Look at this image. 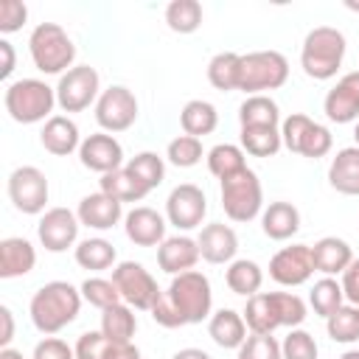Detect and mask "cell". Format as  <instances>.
<instances>
[{"label": "cell", "instance_id": "6da1fadb", "mask_svg": "<svg viewBox=\"0 0 359 359\" xmlns=\"http://www.w3.org/2000/svg\"><path fill=\"white\" fill-rule=\"evenodd\" d=\"M81 309V289L70 286L67 280H50L39 286L31 297V323L42 334H56L79 317Z\"/></svg>", "mask_w": 359, "mask_h": 359}, {"label": "cell", "instance_id": "7a4b0ae2", "mask_svg": "<svg viewBox=\"0 0 359 359\" xmlns=\"http://www.w3.org/2000/svg\"><path fill=\"white\" fill-rule=\"evenodd\" d=\"M345 56V36L331 25H317L306 34L300 50V67L309 79L325 81L334 79Z\"/></svg>", "mask_w": 359, "mask_h": 359}, {"label": "cell", "instance_id": "3957f363", "mask_svg": "<svg viewBox=\"0 0 359 359\" xmlns=\"http://www.w3.org/2000/svg\"><path fill=\"white\" fill-rule=\"evenodd\" d=\"M28 50H31V62L36 70L42 73H62L70 70L73 59H76V45L67 36V31L56 22H39L31 36H28Z\"/></svg>", "mask_w": 359, "mask_h": 359}, {"label": "cell", "instance_id": "277c9868", "mask_svg": "<svg viewBox=\"0 0 359 359\" xmlns=\"http://www.w3.org/2000/svg\"><path fill=\"white\" fill-rule=\"evenodd\" d=\"M6 112L17 123H39L53 112L56 90L39 79H20L6 87Z\"/></svg>", "mask_w": 359, "mask_h": 359}, {"label": "cell", "instance_id": "5b68a950", "mask_svg": "<svg viewBox=\"0 0 359 359\" xmlns=\"http://www.w3.org/2000/svg\"><path fill=\"white\" fill-rule=\"evenodd\" d=\"M165 294L174 303V309L180 311V317L185 320V325L202 323L210 314V306H213L210 280L202 272H196V269L182 272V275H174V280L165 289Z\"/></svg>", "mask_w": 359, "mask_h": 359}, {"label": "cell", "instance_id": "8992f818", "mask_svg": "<svg viewBox=\"0 0 359 359\" xmlns=\"http://www.w3.org/2000/svg\"><path fill=\"white\" fill-rule=\"evenodd\" d=\"M289 79V62L278 50H255L241 56V79L238 90L250 95H261V90H278Z\"/></svg>", "mask_w": 359, "mask_h": 359}, {"label": "cell", "instance_id": "52a82bcc", "mask_svg": "<svg viewBox=\"0 0 359 359\" xmlns=\"http://www.w3.org/2000/svg\"><path fill=\"white\" fill-rule=\"evenodd\" d=\"M264 205V191L261 180L252 168H244L227 180H222V208L227 219L233 222H252L261 213Z\"/></svg>", "mask_w": 359, "mask_h": 359}, {"label": "cell", "instance_id": "ba28073f", "mask_svg": "<svg viewBox=\"0 0 359 359\" xmlns=\"http://www.w3.org/2000/svg\"><path fill=\"white\" fill-rule=\"evenodd\" d=\"M280 137H283V146L289 151L303 154V157H311V160L325 157L331 151V143H334L331 140V132L323 123H317L309 115H303V112H294V115H289L283 121Z\"/></svg>", "mask_w": 359, "mask_h": 359}, {"label": "cell", "instance_id": "9c48e42d", "mask_svg": "<svg viewBox=\"0 0 359 359\" xmlns=\"http://www.w3.org/2000/svg\"><path fill=\"white\" fill-rule=\"evenodd\" d=\"M112 283L118 286L121 300H126L129 306H135L140 311H151V306L163 294L157 289V280L151 278V272L137 261H121L112 269Z\"/></svg>", "mask_w": 359, "mask_h": 359}, {"label": "cell", "instance_id": "30bf717a", "mask_svg": "<svg viewBox=\"0 0 359 359\" xmlns=\"http://www.w3.org/2000/svg\"><path fill=\"white\" fill-rule=\"evenodd\" d=\"M98 101V73L90 65L70 67L56 84V104L65 112H81Z\"/></svg>", "mask_w": 359, "mask_h": 359}, {"label": "cell", "instance_id": "8fae6325", "mask_svg": "<svg viewBox=\"0 0 359 359\" xmlns=\"http://www.w3.org/2000/svg\"><path fill=\"white\" fill-rule=\"evenodd\" d=\"M8 199L20 213L36 216L48 205V180L36 165H20L8 177Z\"/></svg>", "mask_w": 359, "mask_h": 359}, {"label": "cell", "instance_id": "7c38bea8", "mask_svg": "<svg viewBox=\"0 0 359 359\" xmlns=\"http://www.w3.org/2000/svg\"><path fill=\"white\" fill-rule=\"evenodd\" d=\"M95 121L107 132H123L137 121V98L129 87H109L95 101Z\"/></svg>", "mask_w": 359, "mask_h": 359}, {"label": "cell", "instance_id": "4fadbf2b", "mask_svg": "<svg viewBox=\"0 0 359 359\" xmlns=\"http://www.w3.org/2000/svg\"><path fill=\"white\" fill-rule=\"evenodd\" d=\"M208 213V199L202 194V188L191 185V182H182L177 185L168 199H165V219L177 227V230H194L202 224Z\"/></svg>", "mask_w": 359, "mask_h": 359}, {"label": "cell", "instance_id": "5bb4252c", "mask_svg": "<svg viewBox=\"0 0 359 359\" xmlns=\"http://www.w3.org/2000/svg\"><path fill=\"white\" fill-rule=\"evenodd\" d=\"M311 272H314V261H311L309 244L283 247L269 261V278L280 286H300L311 278Z\"/></svg>", "mask_w": 359, "mask_h": 359}, {"label": "cell", "instance_id": "9a60e30c", "mask_svg": "<svg viewBox=\"0 0 359 359\" xmlns=\"http://www.w3.org/2000/svg\"><path fill=\"white\" fill-rule=\"evenodd\" d=\"M79 216L67 208H50L36 224V236L48 252H65L67 247L76 244L79 236Z\"/></svg>", "mask_w": 359, "mask_h": 359}, {"label": "cell", "instance_id": "2e32d148", "mask_svg": "<svg viewBox=\"0 0 359 359\" xmlns=\"http://www.w3.org/2000/svg\"><path fill=\"white\" fill-rule=\"evenodd\" d=\"M79 160H81L84 168L98 171V174L104 177V174H109V171L123 168V165H121V163H123V149H121V143H118L112 135L95 132V135H90V137L81 140V146H79Z\"/></svg>", "mask_w": 359, "mask_h": 359}, {"label": "cell", "instance_id": "e0dca14e", "mask_svg": "<svg viewBox=\"0 0 359 359\" xmlns=\"http://www.w3.org/2000/svg\"><path fill=\"white\" fill-rule=\"evenodd\" d=\"M323 109H325L328 121H334V123L359 121V70L345 73L337 81V87L328 90V95L323 101Z\"/></svg>", "mask_w": 359, "mask_h": 359}, {"label": "cell", "instance_id": "ac0fdd59", "mask_svg": "<svg viewBox=\"0 0 359 359\" xmlns=\"http://www.w3.org/2000/svg\"><path fill=\"white\" fill-rule=\"evenodd\" d=\"M123 230L137 247H154L165 241V219L154 208H132L123 219Z\"/></svg>", "mask_w": 359, "mask_h": 359}, {"label": "cell", "instance_id": "d6986e66", "mask_svg": "<svg viewBox=\"0 0 359 359\" xmlns=\"http://www.w3.org/2000/svg\"><path fill=\"white\" fill-rule=\"evenodd\" d=\"M199 255L208 261V264H230L238 252V238H236V230L227 227V224H205L199 238Z\"/></svg>", "mask_w": 359, "mask_h": 359}, {"label": "cell", "instance_id": "ffe728a7", "mask_svg": "<svg viewBox=\"0 0 359 359\" xmlns=\"http://www.w3.org/2000/svg\"><path fill=\"white\" fill-rule=\"evenodd\" d=\"M76 216L81 224H87L93 230H112L123 216V205L118 199L107 196L104 191H98V194H87L79 202Z\"/></svg>", "mask_w": 359, "mask_h": 359}, {"label": "cell", "instance_id": "44dd1931", "mask_svg": "<svg viewBox=\"0 0 359 359\" xmlns=\"http://www.w3.org/2000/svg\"><path fill=\"white\" fill-rule=\"evenodd\" d=\"M199 244L188 236H174V238H165L160 247H157V264L163 272L168 275H182V272H191L199 261Z\"/></svg>", "mask_w": 359, "mask_h": 359}, {"label": "cell", "instance_id": "7402d4cb", "mask_svg": "<svg viewBox=\"0 0 359 359\" xmlns=\"http://www.w3.org/2000/svg\"><path fill=\"white\" fill-rule=\"evenodd\" d=\"M39 143L45 151L56 154V157H67L81 146L79 137V126L76 121H70L67 115H50L39 132Z\"/></svg>", "mask_w": 359, "mask_h": 359}, {"label": "cell", "instance_id": "603a6c76", "mask_svg": "<svg viewBox=\"0 0 359 359\" xmlns=\"http://www.w3.org/2000/svg\"><path fill=\"white\" fill-rule=\"evenodd\" d=\"M311 261H314V272H323L325 278L342 275L348 269V264L353 261V250L345 238L325 236L311 247Z\"/></svg>", "mask_w": 359, "mask_h": 359}, {"label": "cell", "instance_id": "cb8c5ba5", "mask_svg": "<svg viewBox=\"0 0 359 359\" xmlns=\"http://www.w3.org/2000/svg\"><path fill=\"white\" fill-rule=\"evenodd\" d=\"M76 359H140L132 342H112L101 331H87L76 342Z\"/></svg>", "mask_w": 359, "mask_h": 359}, {"label": "cell", "instance_id": "d4e9b609", "mask_svg": "<svg viewBox=\"0 0 359 359\" xmlns=\"http://www.w3.org/2000/svg\"><path fill=\"white\" fill-rule=\"evenodd\" d=\"M36 264V250L28 238L11 236L0 241V278H20L28 275Z\"/></svg>", "mask_w": 359, "mask_h": 359}, {"label": "cell", "instance_id": "484cf974", "mask_svg": "<svg viewBox=\"0 0 359 359\" xmlns=\"http://www.w3.org/2000/svg\"><path fill=\"white\" fill-rule=\"evenodd\" d=\"M208 334H210V339H213L219 348H224V351H238V348L244 345V339H247V323H244V317H241L238 311H233V309H219V311L210 317V323H208Z\"/></svg>", "mask_w": 359, "mask_h": 359}, {"label": "cell", "instance_id": "4316f807", "mask_svg": "<svg viewBox=\"0 0 359 359\" xmlns=\"http://www.w3.org/2000/svg\"><path fill=\"white\" fill-rule=\"evenodd\" d=\"M328 182L345 196H359V146L339 149L328 165Z\"/></svg>", "mask_w": 359, "mask_h": 359}, {"label": "cell", "instance_id": "83f0119b", "mask_svg": "<svg viewBox=\"0 0 359 359\" xmlns=\"http://www.w3.org/2000/svg\"><path fill=\"white\" fill-rule=\"evenodd\" d=\"M241 317H244V323L252 334H272L275 328H280L275 292H258V294L247 297V306H244Z\"/></svg>", "mask_w": 359, "mask_h": 359}, {"label": "cell", "instance_id": "f1b7e54d", "mask_svg": "<svg viewBox=\"0 0 359 359\" xmlns=\"http://www.w3.org/2000/svg\"><path fill=\"white\" fill-rule=\"evenodd\" d=\"M261 227L272 241H286L300 230V210L292 202H269L261 216Z\"/></svg>", "mask_w": 359, "mask_h": 359}, {"label": "cell", "instance_id": "f546056e", "mask_svg": "<svg viewBox=\"0 0 359 359\" xmlns=\"http://www.w3.org/2000/svg\"><path fill=\"white\" fill-rule=\"evenodd\" d=\"M224 283L233 294H241V297H252L258 294L261 283H264V272L255 261H247V258H238V261H230L227 272H224Z\"/></svg>", "mask_w": 359, "mask_h": 359}, {"label": "cell", "instance_id": "4dcf8cb0", "mask_svg": "<svg viewBox=\"0 0 359 359\" xmlns=\"http://www.w3.org/2000/svg\"><path fill=\"white\" fill-rule=\"evenodd\" d=\"M180 123L185 129V135L191 137H202V135H210L219 123V112L210 101H202V98H194L182 107L180 112Z\"/></svg>", "mask_w": 359, "mask_h": 359}, {"label": "cell", "instance_id": "1f68e13d", "mask_svg": "<svg viewBox=\"0 0 359 359\" xmlns=\"http://www.w3.org/2000/svg\"><path fill=\"white\" fill-rule=\"evenodd\" d=\"M101 191H104L107 196L118 199L121 205H123V202H140V199L149 194V188H146L129 168H118V171L104 174V177H101Z\"/></svg>", "mask_w": 359, "mask_h": 359}, {"label": "cell", "instance_id": "d6a6232c", "mask_svg": "<svg viewBox=\"0 0 359 359\" xmlns=\"http://www.w3.org/2000/svg\"><path fill=\"white\" fill-rule=\"evenodd\" d=\"M238 79H241V56L238 53L222 50L208 62V81L216 90H222V93L238 90Z\"/></svg>", "mask_w": 359, "mask_h": 359}, {"label": "cell", "instance_id": "836d02e7", "mask_svg": "<svg viewBox=\"0 0 359 359\" xmlns=\"http://www.w3.org/2000/svg\"><path fill=\"white\" fill-rule=\"evenodd\" d=\"M283 146L278 126H241V149L252 157H272Z\"/></svg>", "mask_w": 359, "mask_h": 359}, {"label": "cell", "instance_id": "e575fe53", "mask_svg": "<svg viewBox=\"0 0 359 359\" xmlns=\"http://www.w3.org/2000/svg\"><path fill=\"white\" fill-rule=\"evenodd\" d=\"M135 331H137V320H135L129 306L118 303V306L104 309V314H101V334L104 337H109L112 342H132Z\"/></svg>", "mask_w": 359, "mask_h": 359}, {"label": "cell", "instance_id": "d590c367", "mask_svg": "<svg viewBox=\"0 0 359 359\" xmlns=\"http://www.w3.org/2000/svg\"><path fill=\"white\" fill-rule=\"evenodd\" d=\"M280 109L269 95H250L238 107V123L241 126H278Z\"/></svg>", "mask_w": 359, "mask_h": 359}, {"label": "cell", "instance_id": "8d00e7d4", "mask_svg": "<svg viewBox=\"0 0 359 359\" xmlns=\"http://www.w3.org/2000/svg\"><path fill=\"white\" fill-rule=\"evenodd\" d=\"M115 258H118V252H115L112 241H107V238H84L76 247V264L84 269H93V272L109 269L115 264Z\"/></svg>", "mask_w": 359, "mask_h": 359}, {"label": "cell", "instance_id": "74e56055", "mask_svg": "<svg viewBox=\"0 0 359 359\" xmlns=\"http://www.w3.org/2000/svg\"><path fill=\"white\" fill-rule=\"evenodd\" d=\"M208 168H210V174L219 177V180H227V177L244 171V168H247L244 149H238V146H233V143H219V146H213V149L208 151Z\"/></svg>", "mask_w": 359, "mask_h": 359}, {"label": "cell", "instance_id": "f35d334b", "mask_svg": "<svg viewBox=\"0 0 359 359\" xmlns=\"http://www.w3.org/2000/svg\"><path fill=\"white\" fill-rule=\"evenodd\" d=\"M342 300H345L342 283H337L334 278H323V280H317V283L311 286V292H309V303H311L314 314H320L323 320H328L339 306H345Z\"/></svg>", "mask_w": 359, "mask_h": 359}, {"label": "cell", "instance_id": "ab89813d", "mask_svg": "<svg viewBox=\"0 0 359 359\" xmlns=\"http://www.w3.org/2000/svg\"><path fill=\"white\" fill-rule=\"evenodd\" d=\"M325 328H328V337L334 342H342V345H351L359 339V306H339L328 320H325Z\"/></svg>", "mask_w": 359, "mask_h": 359}, {"label": "cell", "instance_id": "60d3db41", "mask_svg": "<svg viewBox=\"0 0 359 359\" xmlns=\"http://www.w3.org/2000/svg\"><path fill=\"white\" fill-rule=\"evenodd\" d=\"M165 22L177 34H194L202 25V6L196 0H174L165 6Z\"/></svg>", "mask_w": 359, "mask_h": 359}, {"label": "cell", "instance_id": "b9f144b4", "mask_svg": "<svg viewBox=\"0 0 359 359\" xmlns=\"http://www.w3.org/2000/svg\"><path fill=\"white\" fill-rule=\"evenodd\" d=\"M126 168L151 191V188H157L163 180H165V163H163V157H157L154 151H140V154H135L129 163H126Z\"/></svg>", "mask_w": 359, "mask_h": 359}, {"label": "cell", "instance_id": "7bdbcfd3", "mask_svg": "<svg viewBox=\"0 0 359 359\" xmlns=\"http://www.w3.org/2000/svg\"><path fill=\"white\" fill-rule=\"evenodd\" d=\"M165 157L177 168H191V165H196L202 160V140L199 137H191V135H180V137H174L168 143Z\"/></svg>", "mask_w": 359, "mask_h": 359}, {"label": "cell", "instance_id": "ee69618b", "mask_svg": "<svg viewBox=\"0 0 359 359\" xmlns=\"http://www.w3.org/2000/svg\"><path fill=\"white\" fill-rule=\"evenodd\" d=\"M81 297H84L90 306H98L101 311L121 303L118 286H115L112 280H107V278H87V280L81 283Z\"/></svg>", "mask_w": 359, "mask_h": 359}, {"label": "cell", "instance_id": "f6af8a7d", "mask_svg": "<svg viewBox=\"0 0 359 359\" xmlns=\"http://www.w3.org/2000/svg\"><path fill=\"white\" fill-rule=\"evenodd\" d=\"M238 359H283L280 342L272 334H252L238 348Z\"/></svg>", "mask_w": 359, "mask_h": 359}, {"label": "cell", "instance_id": "bcb514c9", "mask_svg": "<svg viewBox=\"0 0 359 359\" xmlns=\"http://www.w3.org/2000/svg\"><path fill=\"white\" fill-rule=\"evenodd\" d=\"M280 353H283V359H317V342L309 331L292 328L286 334V339L280 342Z\"/></svg>", "mask_w": 359, "mask_h": 359}, {"label": "cell", "instance_id": "7dc6e473", "mask_svg": "<svg viewBox=\"0 0 359 359\" xmlns=\"http://www.w3.org/2000/svg\"><path fill=\"white\" fill-rule=\"evenodd\" d=\"M275 303H278V314H280V325L297 328L306 320V303L292 294V292H275Z\"/></svg>", "mask_w": 359, "mask_h": 359}, {"label": "cell", "instance_id": "c3c4849f", "mask_svg": "<svg viewBox=\"0 0 359 359\" xmlns=\"http://www.w3.org/2000/svg\"><path fill=\"white\" fill-rule=\"evenodd\" d=\"M25 20H28L25 3H20V0H0V31L3 34L20 31Z\"/></svg>", "mask_w": 359, "mask_h": 359}, {"label": "cell", "instance_id": "681fc988", "mask_svg": "<svg viewBox=\"0 0 359 359\" xmlns=\"http://www.w3.org/2000/svg\"><path fill=\"white\" fill-rule=\"evenodd\" d=\"M151 320H154L157 325H163V328H180V325H185V320L180 317V311L174 309V303L168 300L165 292H163V294L157 297V303L151 306Z\"/></svg>", "mask_w": 359, "mask_h": 359}, {"label": "cell", "instance_id": "f907efd6", "mask_svg": "<svg viewBox=\"0 0 359 359\" xmlns=\"http://www.w3.org/2000/svg\"><path fill=\"white\" fill-rule=\"evenodd\" d=\"M34 359H76V348H70L67 342H62L56 337H48L42 342H36Z\"/></svg>", "mask_w": 359, "mask_h": 359}, {"label": "cell", "instance_id": "816d5d0a", "mask_svg": "<svg viewBox=\"0 0 359 359\" xmlns=\"http://www.w3.org/2000/svg\"><path fill=\"white\" fill-rule=\"evenodd\" d=\"M342 292L351 306H359V258H353L342 272Z\"/></svg>", "mask_w": 359, "mask_h": 359}, {"label": "cell", "instance_id": "f5cc1de1", "mask_svg": "<svg viewBox=\"0 0 359 359\" xmlns=\"http://www.w3.org/2000/svg\"><path fill=\"white\" fill-rule=\"evenodd\" d=\"M0 323H3L0 345H3V348H8V342L14 339V317H11V309H8V306H0Z\"/></svg>", "mask_w": 359, "mask_h": 359}, {"label": "cell", "instance_id": "db71d44e", "mask_svg": "<svg viewBox=\"0 0 359 359\" xmlns=\"http://www.w3.org/2000/svg\"><path fill=\"white\" fill-rule=\"evenodd\" d=\"M0 59H3V65H0V79H8L11 70H14V48H11L8 39H0Z\"/></svg>", "mask_w": 359, "mask_h": 359}, {"label": "cell", "instance_id": "11a10c76", "mask_svg": "<svg viewBox=\"0 0 359 359\" xmlns=\"http://www.w3.org/2000/svg\"><path fill=\"white\" fill-rule=\"evenodd\" d=\"M171 359H210L202 348H182V351H177Z\"/></svg>", "mask_w": 359, "mask_h": 359}, {"label": "cell", "instance_id": "9f6ffc18", "mask_svg": "<svg viewBox=\"0 0 359 359\" xmlns=\"http://www.w3.org/2000/svg\"><path fill=\"white\" fill-rule=\"evenodd\" d=\"M0 359H25L20 351H14V348H3L0 351Z\"/></svg>", "mask_w": 359, "mask_h": 359}, {"label": "cell", "instance_id": "6f0895ef", "mask_svg": "<svg viewBox=\"0 0 359 359\" xmlns=\"http://www.w3.org/2000/svg\"><path fill=\"white\" fill-rule=\"evenodd\" d=\"M339 359H359V351H345Z\"/></svg>", "mask_w": 359, "mask_h": 359}, {"label": "cell", "instance_id": "680465c9", "mask_svg": "<svg viewBox=\"0 0 359 359\" xmlns=\"http://www.w3.org/2000/svg\"><path fill=\"white\" fill-rule=\"evenodd\" d=\"M353 137H356V146H359V123H356V132H353Z\"/></svg>", "mask_w": 359, "mask_h": 359}]
</instances>
